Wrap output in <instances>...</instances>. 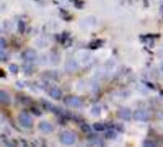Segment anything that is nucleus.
Segmentation results:
<instances>
[{
    "instance_id": "nucleus-1",
    "label": "nucleus",
    "mask_w": 163,
    "mask_h": 147,
    "mask_svg": "<svg viewBox=\"0 0 163 147\" xmlns=\"http://www.w3.org/2000/svg\"><path fill=\"white\" fill-rule=\"evenodd\" d=\"M75 136L71 132H64L60 136V141L66 145H72L75 142Z\"/></svg>"
},
{
    "instance_id": "nucleus-2",
    "label": "nucleus",
    "mask_w": 163,
    "mask_h": 147,
    "mask_svg": "<svg viewBox=\"0 0 163 147\" xmlns=\"http://www.w3.org/2000/svg\"><path fill=\"white\" fill-rule=\"evenodd\" d=\"M19 122L21 123L22 126L26 128H29L31 125H32V118H31L30 116H28L27 114H21L19 116Z\"/></svg>"
},
{
    "instance_id": "nucleus-3",
    "label": "nucleus",
    "mask_w": 163,
    "mask_h": 147,
    "mask_svg": "<svg viewBox=\"0 0 163 147\" xmlns=\"http://www.w3.org/2000/svg\"><path fill=\"white\" fill-rule=\"evenodd\" d=\"M66 103L72 107H79L81 105V101L76 97H69L66 98Z\"/></svg>"
},
{
    "instance_id": "nucleus-4",
    "label": "nucleus",
    "mask_w": 163,
    "mask_h": 147,
    "mask_svg": "<svg viewBox=\"0 0 163 147\" xmlns=\"http://www.w3.org/2000/svg\"><path fill=\"white\" fill-rule=\"evenodd\" d=\"M134 118H136V119H138V121H147L149 118V114L145 111L139 110L134 113Z\"/></svg>"
},
{
    "instance_id": "nucleus-5",
    "label": "nucleus",
    "mask_w": 163,
    "mask_h": 147,
    "mask_svg": "<svg viewBox=\"0 0 163 147\" xmlns=\"http://www.w3.org/2000/svg\"><path fill=\"white\" fill-rule=\"evenodd\" d=\"M24 59L27 61H31L32 62V61L36 59V54L33 50H28L24 53Z\"/></svg>"
},
{
    "instance_id": "nucleus-6",
    "label": "nucleus",
    "mask_w": 163,
    "mask_h": 147,
    "mask_svg": "<svg viewBox=\"0 0 163 147\" xmlns=\"http://www.w3.org/2000/svg\"><path fill=\"white\" fill-rule=\"evenodd\" d=\"M39 129L44 133H50L53 130V125L50 124L49 122L43 121L39 124Z\"/></svg>"
},
{
    "instance_id": "nucleus-7",
    "label": "nucleus",
    "mask_w": 163,
    "mask_h": 147,
    "mask_svg": "<svg viewBox=\"0 0 163 147\" xmlns=\"http://www.w3.org/2000/svg\"><path fill=\"white\" fill-rule=\"evenodd\" d=\"M119 115H120V118H122L124 119H130L131 118V112L128 109H122L119 112Z\"/></svg>"
},
{
    "instance_id": "nucleus-8",
    "label": "nucleus",
    "mask_w": 163,
    "mask_h": 147,
    "mask_svg": "<svg viewBox=\"0 0 163 147\" xmlns=\"http://www.w3.org/2000/svg\"><path fill=\"white\" fill-rule=\"evenodd\" d=\"M0 100H1V101L5 104H8L10 102L9 95H8V94H6L4 91H1V93H0Z\"/></svg>"
},
{
    "instance_id": "nucleus-9",
    "label": "nucleus",
    "mask_w": 163,
    "mask_h": 147,
    "mask_svg": "<svg viewBox=\"0 0 163 147\" xmlns=\"http://www.w3.org/2000/svg\"><path fill=\"white\" fill-rule=\"evenodd\" d=\"M51 95L54 98H59L61 97V92H60L59 89L54 88L53 90L51 91Z\"/></svg>"
},
{
    "instance_id": "nucleus-10",
    "label": "nucleus",
    "mask_w": 163,
    "mask_h": 147,
    "mask_svg": "<svg viewBox=\"0 0 163 147\" xmlns=\"http://www.w3.org/2000/svg\"><path fill=\"white\" fill-rule=\"evenodd\" d=\"M95 130H103L104 129V126L102 125V124H100V123H96V124H95Z\"/></svg>"
},
{
    "instance_id": "nucleus-11",
    "label": "nucleus",
    "mask_w": 163,
    "mask_h": 147,
    "mask_svg": "<svg viewBox=\"0 0 163 147\" xmlns=\"http://www.w3.org/2000/svg\"><path fill=\"white\" fill-rule=\"evenodd\" d=\"M11 69H13V73H15V72H16V70H17V67L16 66H11Z\"/></svg>"
}]
</instances>
